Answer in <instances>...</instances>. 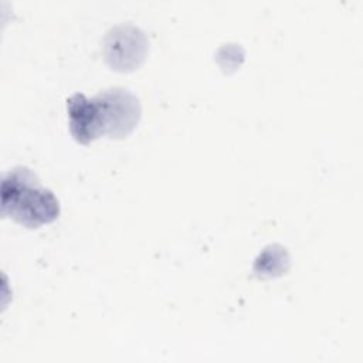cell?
Instances as JSON below:
<instances>
[{"label": "cell", "instance_id": "obj_1", "mask_svg": "<svg viewBox=\"0 0 363 363\" xmlns=\"http://www.w3.org/2000/svg\"><path fill=\"white\" fill-rule=\"evenodd\" d=\"M0 204L3 217H11L27 228L50 224L60 216V203L55 194L43 187L38 176L24 166L3 174Z\"/></svg>", "mask_w": 363, "mask_h": 363}, {"label": "cell", "instance_id": "obj_2", "mask_svg": "<svg viewBox=\"0 0 363 363\" xmlns=\"http://www.w3.org/2000/svg\"><path fill=\"white\" fill-rule=\"evenodd\" d=\"M104 135L113 139L129 136L138 126L142 106L135 94L125 88H109L95 98Z\"/></svg>", "mask_w": 363, "mask_h": 363}, {"label": "cell", "instance_id": "obj_3", "mask_svg": "<svg viewBox=\"0 0 363 363\" xmlns=\"http://www.w3.org/2000/svg\"><path fill=\"white\" fill-rule=\"evenodd\" d=\"M149 51L146 34L132 24L111 28L104 40V55L108 65L121 72L140 67Z\"/></svg>", "mask_w": 363, "mask_h": 363}, {"label": "cell", "instance_id": "obj_4", "mask_svg": "<svg viewBox=\"0 0 363 363\" xmlns=\"http://www.w3.org/2000/svg\"><path fill=\"white\" fill-rule=\"evenodd\" d=\"M67 111L69 118V130L74 139L82 145L104 135L98 105L94 98L84 94H74L67 99Z\"/></svg>", "mask_w": 363, "mask_h": 363}, {"label": "cell", "instance_id": "obj_5", "mask_svg": "<svg viewBox=\"0 0 363 363\" xmlns=\"http://www.w3.org/2000/svg\"><path fill=\"white\" fill-rule=\"evenodd\" d=\"M289 268V254L279 244H271L259 252L254 262V272L259 278H274Z\"/></svg>", "mask_w": 363, "mask_h": 363}]
</instances>
